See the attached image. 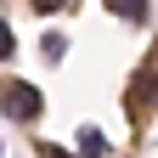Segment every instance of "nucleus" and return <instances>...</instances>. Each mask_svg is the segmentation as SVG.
<instances>
[{
  "label": "nucleus",
  "mask_w": 158,
  "mask_h": 158,
  "mask_svg": "<svg viewBox=\"0 0 158 158\" xmlns=\"http://www.w3.org/2000/svg\"><path fill=\"white\" fill-rule=\"evenodd\" d=\"M0 113L17 118V124H28V118H40V85H6V96H0Z\"/></svg>",
  "instance_id": "1"
},
{
  "label": "nucleus",
  "mask_w": 158,
  "mask_h": 158,
  "mask_svg": "<svg viewBox=\"0 0 158 158\" xmlns=\"http://www.w3.org/2000/svg\"><path fill=\"white\" fill-rule=\"evenodd\" d=\"M107 6H113L118 17H135V23H141V17H147V0H107Z\"/></svg>",
  "instance_id": "2"
},
{
  "label": "nucleus",
  "mask_w": 158,
  "mask_h": 158,
  "mask_svg": "<svg viewBox=\"0 0 158 158\" xmlns=\"http://www.w3.org/2000/svg\"><path fill=\"white\" fill-rule=\"evenodd\" d=\"M79 152H85V158H102L107 147H102V135H90V130H85V135H79Z\"/></svg>",
  "instance_id": "3"
},
{
  "label": "nucleus",
  "mask_w": 158,
  "mask_h": 158,
  "mask_svg": "<svg viewBox=\"0 0 158 158\" xmlns=\"http://www.w3.org/2000/svg\"><path fill=\"white\" fill-rule=\"evenodd\" d=\"M6 56H11V28L0 23V62H6Z\"/></svg>",
  "instance_id": "4"
},
{
  "label": "nucleus",
  "mask_w": 158,
  "mask_h": 158,
  "mask_svg": "<svg viewBox=\"0 0 158 158\" xmlns=\"http://www.w3.org/2000/svg\"><path fill=\"white\" fill-rule=\"evenodd\" d=\"M56 6H68V0H34V11H56Z\"/></svg>",
  "instance_id": "5"
},
{
  "label": "nucleus",
  "mask_w": 158,
  "mask_h": 158,
  "mask_svg": "<svg viewBox=\"0 0 158 158\" xmlns=\"http://www.w3.org/2000/svg\"><path fill=\"white\" fill-rule=\"evenodd\" d=\"M40 152H45V158H68V152H62V147H40Z\"/></svg>",
  "instance_id": "6"
}]
</instances>
